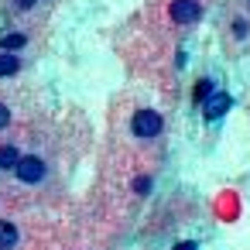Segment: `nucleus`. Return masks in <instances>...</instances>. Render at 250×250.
<instances>
[{
    "instance_id": "1",
    "label": "nucleus",
    "mask_w": 250,
    "mask_h": 250,
    "mask_svg": "<svg viewBox=\"0 0 250 250\" xmlns=\"http://www.w3.org/2000/svg\"><path fill=\"white\" fill-rule=\"evenodd\" d=\"M130 134L141 137V141H151L161 134V113L158 110H134V120H130Z\"/></svg>"
},
{
    "instance_id": "2",
    "label": "nucleus",
    "mask_w": 250,
    "mask_h": 250,
    "mask_svg": "<svg viewBox=\"0 0 250 250\" xmlns=\"http://www.w3.org/2000/svg\"><path fill=\"white\" fill-rule=\"evenodd\" d=\"M168 14H171L175 24H195L202 18V4H199V0H171Z\"/></svg>"
},
{
    "instance_id": "3",
    "label": "nucleus",
    "mask_w": 250,
    "mask_h": 250,
    "mask_svg": "<svg viewBox=\"0 0 250 250\" xmlns=\"http://www.w3.org/2000/svg\"><path fill=\"white\" fill-rule=\"evenodd\" d=\"M14 171H18V178H21V182L35 185V182H42V178H45V161H42V158H21V161L14 165Z\"/></svg>"
},
{
    "instance_id": "4",
    "label": "nucleus",
    "mask_w": 250,
    "mask_h": 250,
    "mask_svg": "<svg viewBox=\"0 0 250 250\" xmlns=\"http://www.w3.org/2000/svg\"><path fill=\"white\" fill-rule=\"evenodd\" d=\"M226 110H229V96H226V93H216V96L206 103V110H202V113H206L209 120H219Z\"/></svg>"
},
{
    "instance_id": "5",
    "label": "nucleus",
    "mask_w": 250,
    "mask_h": 250,
    "mask_svg": "<svg viewBox=\"0 0 250 250\" xmlns=\"http://www.w3.org/2000/svg\"><path fill=\"white\" fill-rule=\"evenodd\" d=\"M18 247V226L0 219V250H14Z\"/></svg>"
},
{
    "instance_id": "6",
    "label": "nucleus",
    "mask_w": 250,
    "mask_h": 250,
    "mask_svg": "<svg viewBox=\"0 0 250 250\" xmlns=\"http://www.w3.org/2000/svg\"><path fill=\"white\" fill-rule=\"evenodd\" d=\"M21 69V59L14 55V52H4V55H0V79H4V76H14Z\"/></svg>"
},
{
    "instance_id": "7",
    "label": "nucleus",
    "mask_w": 250,
    "mask_h": 250,
    "mask_svg": "<svg viewBox=\"0 0 250 250\" xmlns=\"http://www.w3.org/2000/svg\"><path fill=\"white\" fill-rule=\"evenodd\" d=\"M18 161H21V154L14 144H0V168H14Z\"/></svg>"
},
{
    "instance_id": "8",
    "label": "nucleus",
    "mask_w": 250,
    "mask_h": 250,
    "mask_svg": "<svg viewBox=\"0 0 250 250\" xmlns=\"http://www.w3.org/2000/svg\"><path fill=\"white\" fill-rule=\"evenodd\" d=\"M0 45H4L7 52H18V48L24 45V35H4V38H0Z\"/></svg>"
},
{
    "instance_id": "9",
    "label": "nucleus",
    "mask_w": 250,
    "mask_h": 250,
    "mask_svg": "<svg viewBox=\"0 0 250 250\" xmlns=\"http://www.w3.org/2000/svg\"><path fill=\"white\" fill-rule=\"evenodd\" d=\"M209 93H212V83H209V79H202V83L195 86V103H202V100H206Z\"/></svg>"
},
{
    "instance_id": "10",
    "label": "nucleus",
    "mask_w": 250,
    "mask_h": 250,
    "mask_svg": "<svg viewBox=\"0 0 250 250\" xmlns=\"http://www.w3.org/2000/svg\"><path fill=\"white\" fill-rule=\"evenodd\" d=\"M7 124H11V110H7L4 103H0V130H4Z\"/></svg>"
},
{
    "instance_id": "11",
    "label": "nucleus",
    "mask_w": 250,
    "mask_h": 250,
    "mask_svg": "<svg viewBox=\"0 0 250 250\" xmlns=\"http://www.w3.org/2000/svg\"><path fill=\"white\" fill-rule=\"evenodd\" d=\"M147 185H151V178H137V182H134V188H137V192H144Z\"/></svg>"
},
{
    "instance_id": "12",
    "label": "nucleus",
    "mask_w": 250,
    "mask_h": 250,
    "mask_svg": "<svg viewBox=\"0 0 250 250\" xmlns=\"http://www.w3.org/2000/svg\"><path fill=\"white\" fill-rule=\"evenodd\" d=\"M31 4H35V0H18V7H21V11H28Z\"/></svg>"
},
{
    "instance_id": "13",
    "label": "nucleus",
    "mask_w": 250,
    "mask_h": 250,
    "mask_svg": "<svg viewBox=\"0 0 250 250\" xmlns=\"http://www.w3.org/2000/svg\"><path fill=\"white\" fill-rule=\"evenodd\" d=\"M175 250H195V243H182V247H175Z\"/></svg>"
}]
</instances>
